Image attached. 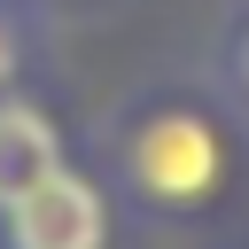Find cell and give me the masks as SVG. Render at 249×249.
<instances>
[{
  "mask_svg": "<svg viewBox=\"0 0 249 249\" xmlns=\"http://www.w3.org/2000/svg\"><path fill=\"white\" fill-rule=\"evenodd\" d=\"M249 156V124L210 93V86H148L109 109L101 124V179L132 218L156 226H195L233 202Z\"/></svg>",
  "mask_w": 249,
  "mask_h": 249,
  "instance_id": "1",
  "label": "cell"
},
{
  "mask_svg": "<svg viewBox=\"0 0 249 249\" xmlns=\"http://www.w3.org/2000/svg\"><path fill=\"white\" fill-rule=\"evenodd\" d=\"M117 226H124L117 187L93 163L62 156L23 202L0 210V249H117Z\"/></svg>",
  "mask_w": 249,
  "mask_h": 249,
  "instance_id": "2",
  "label": "cell"
},
{
  "mask_svg": "<svg viewBox=\"0 0 249 249\" xmlns=\"http://www.w3.org/2000/svg\"><path fill=\"white\" fill-rule=\"evenodd\" d=\"M62 156H70L62 109H54V101H39L31 86L0 93V210H8V202H23V195H31Z\"/></svg>",
  "mask_w": 249,
  "mask_h": 249,
  "instance_id": "3",
  "label": "cell"
},
{
  "mask_svg": "<svg viewBox=\"0 0 249 249\" xmlns=\"http://www.w3.org/2000/svg\"><path fill=\"white\" fill-rule=\"evenodd\" d=\"M210 93L249 124V0L226 16V31H218V47H210Z\"/></svg>",
  "mask_w": 249,
  "mask_h": 249,
  "instance_id": "4",
  "label": "cell"
},
{
  "mask_svg": "<svg viewBox=\"0 0 249 249\" xmlns=\"http://www.w3.org/2000/svg\"><path fill=\"white\" fill-rule=\"evenodd\" d=\"M31 54H39V8L31 0H0V93H16L31 78Z\"/></svg>",
  "mask_w": 249,
  "mask_h": 249,
  "instance_id": "5",
  "label": "cell"
},
{
  "mask_svg": "<svg viewBox=\"0 0 249 249\" xmlns=\"http://www.w3.org/2000/svg\"><path fill=\"white\" fill-rule=\"evenodd\" d=\"M39 16H54V8H109V0H31Z\"/></svg>",
  "mask_w": 249,
  "mask_h": 249,
  "instance_id": "6",
  "label": "cell"
}]
</instances>
